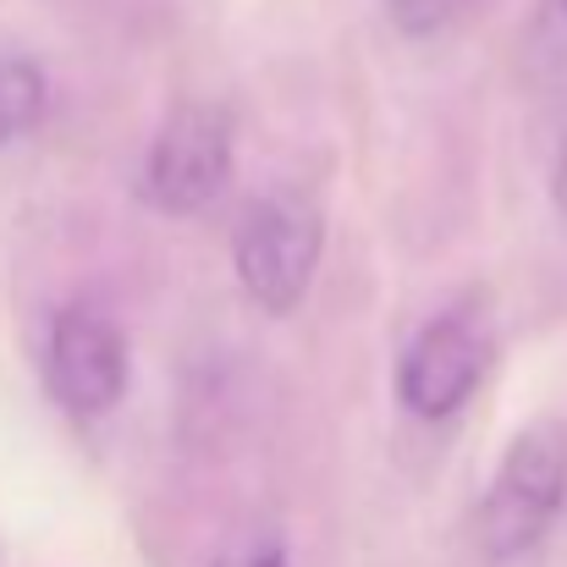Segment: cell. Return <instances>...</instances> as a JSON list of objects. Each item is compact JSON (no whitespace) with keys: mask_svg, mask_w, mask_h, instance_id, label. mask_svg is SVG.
I'll list each match as a JSON object with an SVG mask.
<instances>
[{"mask_svg":"<svg viewBox=\"0 0 567 567\" xmlns=\"http://www.w3.org/2000/svg\"><path fill=\"white\" fill-rule=\"evenodd\" d=\"M391 6V22L408 33V39H430V33H441L468 0H385Z\"/></svg>","mask_w":567,"mask_h":567,"instance_id":"obj_8","label":"cell"},{"mask_svg":"<svg viewBox=\"0 0 567 567\" xmlns=\"http://www.w3.org/2000/svg\"><path fill=\"white\" fill-rule=\"evenodd\" d=\"M320 265V215L298 198H265L237 237V276L270 315L298 309Z\"/></svg>","mask_w":567,"mask_h":567,"instance_id":"obj_2","label":"cell"},{"mask_svg":"<svg viewBox=\"0 0 567 567\" xmlns=\"http://www.w3.org/2000/svg\"><path fill=\"white\" fill-rule=\"evenodd\" d=\"M44 385L66 413H83V419L116 408L122 391H127V342H122V331L94 309L55 315L50 342H44Z\"/></svg>","mask_w":567,"mask_h":567,"instance_id":"obj_4","label":"cell"},{"mask_svg":"<svg viewBox=\"0 0 567 567\" xmlns=\"http://www.w3.org/2000/svg\"><path fill=\"white\" fill-rule=\"evenodd\" d=\"M567 502V424L563 419H535L529 430L513 435L485 502H480V546L496 563L529 557L551 524L563 518Z\"/></svg>","mask_w":567,"mask_h":567,"instance_id":"obj_1","label":"cell"},{"mask_svg":"<svg viewBox=\"0 0 567 567\" xmlns=\"http://www.w3.org/2000/svg\"><path fill=\"white\" fill-rule=\"evenodd\" d=\"M491 348L480 337V326H468L463 315H435L396 364V396L408 413L419 419H452L485 380Z\"/></svg>","mask_w":567,"mask_h":567,"instance_id":"obj_5","label":"cell"},{"mask_svg":"<svg viewBox=\"0 0 567 567\" xmlns=\"http://www.w3.org/2000/svg\"><path fill=\"white\" fill-rule=\"evenodd\" d=\"M226 172H231V122L215 105H183L150 150L144 193L166 215H193L226 188Z\"/></svg>","mask_w":567,"mask_h":567,"instance_id":"obj_3","label":"cell"},{"mask_svg":"<svg viewBox=\"0 0 567 567\" xmlns=\"http://www.w3.org/2000/svg\"><path fill=\"white\" fill-rule=\"evenodd\" d=\"M529 55L557 72L567 66V0H540L535 6V22H529Z\"/></svg>","mask_w":567,"mask_h":567,"instance_id":"obj_7","label":"cell"},{"mask_svg":"<svg viewBox=\"0 0 567 567\" xmlns=\"http://www.w3.org/2000/svg\"><path fill=\"white\" fill-rule=\"evenodd\" d=\"M44 100H50L44 72L33 61H22V55H0V150L39 127Z\"/></svg>","mask_w":567,"mask_h":567,"instance_id":"obj_6","label":"cell"},{"mask_svg":"<svg viewBox=\"0 0 567 567\" xmlns=\"http://www.w3.org/2000/svg\"><path fill=\"white\" fill-rule=\"evenodd\" d=\"M215 567H287V546L276 535H248V540L226 546Z\"/></svg>","mask_w":567,"mask_h":567,"instance_id":"obj_9","label":"cell"},{"mask_svg":"<svg viewBox=\"0 0 567 567\" xmlns=\"http://www.w3.org/2000/svg\"><path fill=\"white\" fill-rule=\"evenodd\" d=\"M557 198H563V209H567V144H563V161H557Z\"/></svg>","mask_w":567,"mask_h":567,"instance_id":"obj_10","label":"cell"}]
</instances>
